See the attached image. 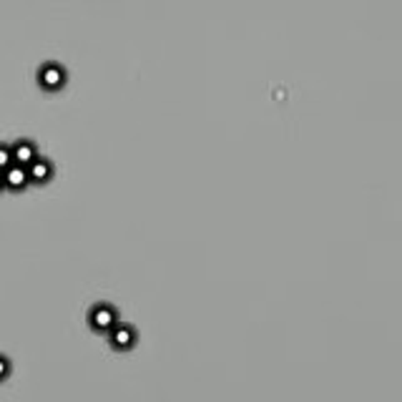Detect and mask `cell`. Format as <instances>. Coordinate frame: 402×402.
I'll return each instance as SVG.
<instances>
[{"label": "cell", "instance_id": "ba28073f", "mask_svg": "<svg viewBox=\"0 0 402 402\" xmlns=\"http://www.w3.org/2000/svg\"><path fill=\"white\" fill-rule=\"evenodd\" d=\"M8 374H10V360H8L6 354H0V382L6 380Z\"/></svg>", "mask_w": 402, "mask_h": 402}, {"label": "cell", "instance_id": "6da1fadb", "mask_svg": "<svg viewBox=\"0 0 402 402\" xmlns=\"http://www.w3.org/2000/svg\"><path fill=\"white\" fill-rule=\"evenodd\" d=\"M119 310L108 302H99L93 304L91 312H88V325H91L93 332H99V334H108L113 327L119 325Z\"/></svg>", "mask_w": 402, "mask_h": 402}, {"label": "cell", "instance_id": "52a82bcc", "mask_svg": "<svg viewBox=\"0 0 402 402\" xmlns=\"http://www.w3.org/2000/svg\"><path fill=\"white\" fill-rule=\"evenodd\" d=\"M13 163V148L10 143H0V171H6Z\"/></svg>", "mask_w": 402, "mask_h": 402}, {"label": "cell", "instance_id": "5b68a950", "mask_svg": "<svg viewBox=\"0 0 402 402\" xmlns=\"http://www.w3.org/2000/svg\"><path fill=\"white\" fill-rule=\"evenodd\" d=\"M3 181H6V189L10 191H23L30 183L28 179V166H21V163H10L6 171H3Z\"/></svg>", "mask_w": 402, "mask_h": 402}, {"label": "cell", "instance_id": "7a4b0ae2", "mask_svg": "<svg viewBox=\"0 0 402 402\" xmlns=\"http://www.w3.org/2000/svg\"><path fill=\"white\" fill-rule=\"evenodd\" d=\"M38 86L43 91H61L66 86V68L56 61H46L38 68Z\"/></svg>", "mask_w": 402, "mask_h": 402}, {"label": "cell", "instance_id": "277c9868", "mask_svg": "<svg viewBox=\"0 0 402 402\" xmlns=\"http://www.w3.org/2000/svg\"><path fill=\"white\" fill-rule=\"evenodd\" d=\"M56 169H53V161L46 159V156H38L28 163V179L30 183H48L53 179Z\"/></svg>", "mask_w": 402, "mask_h": 402}, {"label": "cell", "instance_id": "9c48e42d", "mask_svg": "<svg viewBox=\"0 0 402 402\" xmlns=\"http://www.w3.org/2000/svg\"><path fill=\"white\" fill-rule=\"evenodd\" d=\"M6 189V181H3V171H0V191Z\"/></svg>", "mask_w": 402, "mask_h": 402}, {"label": "cell", "instance_id": "8992f818", "mask_svg": "<svg viewBox=\"0 0 402 402\" xmlns=\"http://www.w3.org/2000/svg\"><path fill=\"white\" fill-rule=\"evenodd\" d=\"M10 148H13V163H21V166H28L33 159L41 156L36 141H30V139H18Z\"/></svg>", "mask_w": 402, "mask_h": 402}, {"label": "cell", "instance_id": "3957f363", "mask_svg": "<svg viewBox=\"0 0 402 402\" xmlns=\"http://www.w3.org/2000/svg\"><path fill=\"white\" fill-rule=\"evenodd\" d=\"M136 342H139V332H136L134 325L119 322V325L108 332V345H111V350H116V352H128V350H134Z\"/></svg>", "mask_w": 402, "mask_h": 402}]
</instances>
